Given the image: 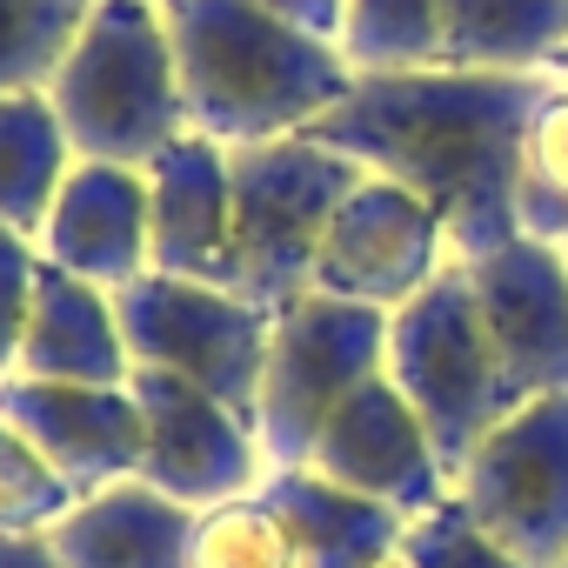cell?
<instances>
[{"instance_id":"cell-2","label":"cell","mask_w":568,"mask_h":568,"mask_svg":"<svg viewBox=\"0 0 568 568\" xmlns=\"http://www.w3.org/2000/svg\"><path fill=\"white\" fill-rule=\"evenodd\" d=\"M161 14L181 61L187 128L221 148L308 134L355 88L335 41L281 21L261 0H161Z\"/></svg>"},{"instance_id":"cell-1","label":"cell","mask_w":568,"mask_h":568,"mask_svg":"<svg viewBox=\"0 0 568 568\" xmlns=\"http://www.w3.org/2000/svg\"><path fill=\"white\" fill-rule=\"evenodd\" d=\"M555 74H488V68H408L355 74L348 101L308 134L348 154L362 174H388L422 194L455 261H475L521 234V141L528 114Z\"/></svg>"},{"instance_id":"cell-31","label":"cell","mask_w":568,"mask_h":568,"mask_svg":"<svg viewBox=\"0 0 568 568\" xmlns=\"http://www.w3.org/2000/svg\"><path fill=\"white\" fill-rule=\"evenodd\" d=\"M555 568H568V555H561V561H555Z\"/></svg>"},{"instance_id":"cell-25","label":"cell","mask_w":568,"mask_h":568,"mask_svg":"<svg viewBox=\"0 0 568 568\" xmlns=\"http://www.w3.org/2000/svg\"><path fill=\"white\" fill-rule=\"evenodd\" d=\"M74 508V488L0 422V535H48Z\"/></svg>"},{"instance_id":"cell-21","label":"cell","mask_w":568,"mask_h":568,"mask_svg":"<svg viewBox=\"0 0 568 568\" xmlns=\"http://www.w3.org/2000/svg\"><path fill=\"white\" fill-rule=\"evenodd\" d=\"M335 48L355 74L442 68V0H348Z\"/></svg>"},{"instance_id":"cell-6","label":"cell","mask_w":568,"mask_h":568,"mask_svg":"<svg viewBox=\"0 0 568 568\" xmlns=\"http://www.w3.org/2000/svg\"><path fill=\"white\" fill-rule=\"evenodd\" d=\"M382 368H388V315L382 308L335 302L322 288L274 308L261 402H254V435H261L267 468H302L308 448L322 442L328 415Z\"/></svg>"},{"instance_id":"cell-14","label":"cell","mask_w":568,"mask_h":568,"mask_svg":"<svg viewBox=\"0 0 568 568\" xmlns=\"http://www.w3.org/2000/svg\"><path fill=\"white\" fill-rule=\"evenodd\" d=\"M148 267L234 288V161L207 134H181L148 168Z\"/></svg>"},{"instance_id":"cell-11","label":"cell","mask_w":568,"mask_h":568,"mask_svg":"<svg viewBox=\"0 0 568 568\" xmlns=\"http://www.w3.org/2000/svg\"><path fill=\"white\" fill-rule=\"evenodd\" d=\"M462 267L515 408L568 395V254L541 234H515Z\"/></svg>"},{"instance_id":"cell-9","label":"cell","mask_w":568,"mask_h":568,"mask_svg":"<svg viewBox=\"0 0 568 568\" xmlns=\"http://www.w3.org/2000/svg\"><path fill=\"white\" fill-rule=\"evenodd\" d=\"M128 388L141 402V481L148 488L207 515L267 481V455H261V435L247 415H234L207 388H194L181 375H154V368H134Z\"/></svg>"},{"instance_id":"cell-15","label":"cell","mask_w":568,"mask_h":568,"mask_svg":"<svg viewBox=\"0 0 568 568\" xmlns=\"http://www.w3.org/2000/svg\"><path fill=\"white\" fill-rule=\"evenodd\" d=\"M34 247L41 261L94 281L108 295L141 281L148 274V174L121 161H74Z\"/></svg>"},{"instance_id":"cell-10","label":"cell","mask_w":568,"mask_h":568,"mask_svg":"<svg viewBox=\"0 0 568 568\" xmlns=\"http://www.w3.org/2000/svg\"><path fill=\"white\" fill-rule=\"evenodd\" d=\"M455 261L442 214L408 194L388 174H362L355 194L335 207L322 261H315V288L335 302H362L382 315H402L428 281Z\"/></svg>"},{"instance_id":"cell-5","label":"cell","mask_w":568,"mask_h":568,"mask_svg":"<svg viewBox=\"0 0 568 568\" xmlns=\"http://www.w3.org/2000/svg\"><path fill=\"white\" fill-rule=\"evenodd\" d=\"M388 382L422 415L448 475L488 442V428L515 415L462 261H448L402 315H388Z\"/></svg>"},{"instance_id":"cell-29","label":"cell","mask_w":568,"mask_h":568,"mask_svg":"<svg viewBox=\"0 0 568 568\" xmlns=\"http://www.w3.org/2000/svg\"><path fill=\"white\" fill-rule=\"evenodd\" d=\"M0 568H61L48 535H0Z\"/></svg>"},{"instance_id":"cell-23","label":"cell","mask_w":568,"mask_h":568,"mask_svg":"<svg viewBox=\"0 0 568 568\" xmlns=\"http://www.w3.org/2000/svg\"><path fill=\"white\" fill-rule=\"evenodd\" d=\"M521 234L568 241V81H548V94L528 114V141H521Z\"/></svg>"},{"instance_id":"cell-12","label":"cell","mask_w":568,"mask_h":568,"mask_svg":"<svg viewBox=\"0 0 568 568\" xmlns=\"http://www.w3.org/2000/svg\"><path fill=\"white\" fill-rule=\"evenodd\" d=\"M308 468L328 475V481H342V488H355V495H375V501L402 508L408 521L428 515V508H442V501L455 495V475L442 468V455H435L422 415H415L408 395L388 382V368L368 375V382L328 415L322 442L308 448Z\"/></svg>"},{"instance_id":"cell-4","label":"cell","mask_w":568,"mask_h":568,"mask_svg":"<svg viewBox=\"0 0 568 568\" xmlns=\"http://www.w3.org/2000/svg\"><path fill=\"white\" fill-rule=\"evenodd\" d=\"M234 161V295L288 308L315 288V261L335 207L355 194L362 168L315 134L227 148Z\"/></svg>"},{"instance_id":"cell-7","label":"cell","mask_w":568,"mask_h":568,"mask_svg":"<svg viewBox=\"0 0 568 568\" xmlns=\"http://www.w3.org/2000/svg\"><path fill=\"white\" fill-rule=\"evenodd\" d=\"M114 315H121L134 368L181 375L254 422L274 308H261L234 288H214V281H181V274L148 267L141 281L114 288Z\"/></svg>"},{"instance_id":"cell-16","label":"cell","mask_w":568,"mask_h":568,"mask_svg":"<svg viewBox=\"0 0 568 568\" xmlns=\"http://www.w3.org/2000/svg\"><path fill=\"white\" fill-rule=\"evenodd\" d=\"M14 375L74 382V388H128L134 355H128L114 295L94 288V281H81V274H68V267H54V261H41Z\"/></svg>"},{"instance_id":"cell-26","label":"cell","mask_w":568,"mask_h":568,"mask_svg":"<svg viewBox=\"0 0 568 568\" xmlns=\"http://www.w3.org/2000/svg\"><path fill=\"white\" fill-rule=\"evenodd\" d=\"M402 568H528V561H515L495 535H481L475 515L448 495L442 508H428V515L408 521Z\"/></svg>"},{"instance_id":"cell-20","label":"cell","mask_w":568,"mask_h":568,"mask_svg":"<svg viewBox=\"0 0 568 568\" xmlns=\"http://www.w3.org/2000/svg\"><path fill=\"white\" fill-rule=\"evenodd\" d=\"M74 161L81 154H74L68 121L48 101V88L0 94V221L14 234L41 241V227L54 214V194L68 187Z\"/></svg>"},{"instance_id":"cell-22","label":"cell","mask_w":568,"mask_h":568,"mask_svg":"<svg viewBox=\"0 0 568 568\" xmlns=\"http://www.w3.org/2000/svg\"><path fill=\"white\" fill-rule=\"evenodd\" d=\"M94 0H0V94L48 88Z\"/></svg>"},{"instance_id":"cell-17","label":"cell","mask_w":568,"mask_h":568,"mask_svg":"<svg viewBox=\"0 0 568 568\" xmlns=\"http://www.w3.org/2000/svg\"><path fill=\"white\" fill-rule=\"evenodd\" d=\"M261 501L274 508L281 528H288L302 568H402L408 515L315 475L308 462L302 468H267Z\"/></svg>"},{"instance_id":"cell-28","label":"cell","mask_w":568,"mask_h":568,"mask_svg":"<svg viewBox=\"0 0 568 568\" xmlns=\"http://www.w3.org/2000/svg\"><path fill=\"white\" fill-rule=\"evenodd\" d=\"M261 8H274L281 21H295V28L335 41V34H342V14H348V0H261Z\"/></svg>"},{"instance_id":"cell-27","label":"cell","mask_w":568,"mask_h":568,"mask_svg":"<svg viewBox=\"0 0 568 568\" xmlns=\"http://www.w3.org/2000/svg\"><path fill=\"white\" fill-rule=\"evenodd\" d=\"M34 274H41V247L0 221V375H14V362H21V335H28V308H34Z\"/></svg>"},{"instance_id":"cell-24","label":"cell","mask_w":568,"mask_h":568,"mask_svg":"<svg viewBox=\"0 0 568 568\" xmlns=\"http://www.w3.org/2000/svg\"><path fill=\"white\" fill-rule=\"evenodd\" d=\"M194 568H302L288 528L274 521V508L254 495L221 501L207 515H194Z\"/></svg>"},{"instance_id":"cell-18","label":"cell","mask_w":568,"mask_h":568,"mask_svg":"<svg viewBox=\"0 0 568 568\" xmlns=\"http://www.w3.org/2000/svg\"><path fill=\"white\" fill-rule=\"evenodd\" d=\"M48 541L61 568H194V508L168 501L134 475L81 495L48 528Z\"/></svg>"},{"instance_id":"cell-32","label":"cell","mask_w":568,"mask_h":568,"mask_svg":"<svg viewBox=\"0 0 568 568\" xmlns=\"http://www.w3.org/2000/svg\"><path fill=\"white\" fill-rule=\"evenodd\" d=\"M555 247H561V254H568V241H555Z\"/></svg>"},{"instance_id":"cell-8","label":"cell","mask_w":568,"mask_h":568,"mask_svg":"<svg viewBox=\"0 0 568 568\" xmlns=\"http://www.w3.org/2000/svg\"><path fill=\"white\" fill-rule=\"evenodd\" d=\"M455 501L515 561L555 568L568 555V395L521 402L455 468Z\"/></svg>"},{"instance_id":"cell-30","label":"cell","mask_w":568,"mask_h":568,"mask_svg":"<svg viewBox=\"0 0 568 568\" xmlns=\"http://www.w3.org/2000/svg\"><path fill=\"white\" fill-rule=\"evenodd\" d=\"M555 81H568V54H561V61H555Z\"/></svg>"},{"instance_id":"cell-13","label":"cell","mask_w":568,"mask_h":568,"mask_svg":"<svg viewBox=\"0 0 568 568\" xmlns=\"http://www.w3.org/2000/svg\"><path fill=\"white\" fill-rule=\"evenodd\" d=\"M0 422L74 488V501L141 475L134 388H74V382L0 375Z\"/></svg>"},{"instance_id":"cell-19","label":"cell","mask_w":568,"mask_h":568,"mask_svg":"<svg viewBox=\"0 0 568 568\" xmlns=\"http://www.w3.org/2000/svg\"><path fill=\"white\" fill-rule=\"evenodd\" d=\"M568 54V0H442V68L555 74Z\"/></svg>"},{"instance_id":"cell-3","label":"cell","mask_w":568,"mask_h":568,"mask_svg":"<svg viewBox=\"0 0 568 568\" xmlns=\"http://www.w3.org/2000/svg\"><path fill=\"white\" fill-rule=\"evenodd\" d=\"M48 101L61 108L81 161L148 168L174 148L187 134V94L161 0H94L48 81Z\"/></svg>"}]
</instances>
